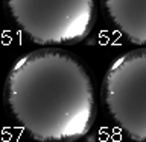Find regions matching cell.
Instances as JSON below:
<instances>
[{"label": "cell", "mask_w": 146, "mask_h": 142, "mask_svg": "<svg viewBox=\"0 0 146 142\" xmlns=\"http://www.w3.org/2000/svg\"><path fill=\"white\" fill-rule=\"evenodd\" d=\"M113 24L131 43L146 45V0H102Z\"/></svg>", "instance_id": "277c9868"}, {"label": "cell", "mask_w": 146, "mask_h": 142, "mask_svg": "<svg viewBox=\"0 0 146 142\" xmlns=\"http://www.w3.org/2000/svg\"><path fill=\"white\" fill-rule=\"evenodd\" d=\"M102 97L114 122L135 141H146V50L119 56L104 79Z\"/></svg>", "instance_id": "3957f363"}, {"label": "cell", "mask_w": 146, "mask_h": 142, "mask_svg": "<svg viewBox=\"0 0 146 142\" xmlns=\"http://www.w3.org/2000/svg\"><path fill=\"white\" fill-rule=\"evenodd\" d=\"M17 26L43 45L75 44L90 32L94 0H6Z\"/></svg>", "instance_id": "7a4b0ae2"}, {"label": "cell", "mask_w": 146, "mask_h": 142, "mask_svg": "<svg viewBox=\"0 0 146 142\" xmlns=\"http://www.w3.org/2000/svg\"><path fill=\"white\" fill-rule=\"evenodd\" d=\"M9 112L32 138L75 141L90 130L94 94L81 62L59 50L21 56L6 79Z\"/></svg>", "instance_id": "6da1fadb"}]
</instances>
